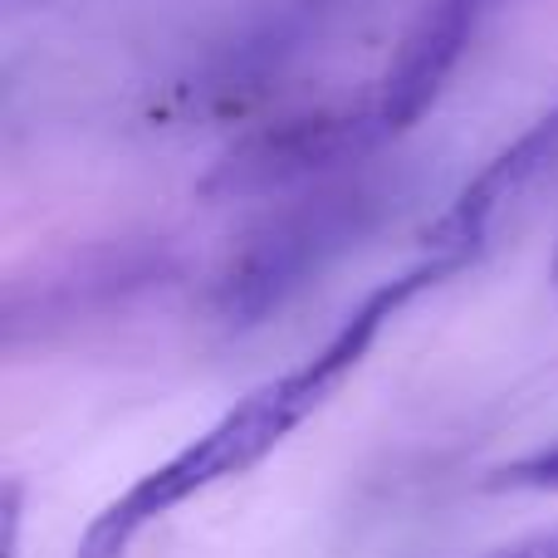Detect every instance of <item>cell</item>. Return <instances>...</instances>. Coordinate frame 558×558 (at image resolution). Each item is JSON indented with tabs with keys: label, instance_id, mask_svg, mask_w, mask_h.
I'll use <instances>...</instances> for the list:
<instances>
[{
	"label": "cell",
	"instance_id": "6da1fadb",
	"mask_svg": "<svg viewBox=\"0 0 558 558\" xmlns=\"http://www.w3.org/2000/svg\"><path fill=\"white\" fill-rule=\"evenodd\" d=\"M456 270H461V260H451V255H426V260L412 265L407 275L377 284L373 294L328 333V343L318 348V353H308L299 367L260 383L251 397H241L231 412L216 416L196 441H186L182 451L167 456L162 465L137 475L118 500H108L104 510L94 514V524L84 530L74 558H128V549H133L157 520H167L177 505L196 500V495L216 490V485H226V481L251 475L265 456H275L279 446L357 373V363L373 353L377 333L392 324L397 308L412 304L422 289H432L436 279H446Z\"/></svg>",
	"mask_w": 558,
	"mask_h": 558
},
{
	"label": "cell",
	"instance_id": "7a4b0ae2",
	"mask_svg": "<svg viewBox=\"0 0 558 558\" xmlns=\"http://www.w3.org/2000/svg\"><path fill=\"white\" fill-rule=\"evenodd\" d=\"M387 202H392L387 186L343 182L279 206L270 221H260L226 255V265L211 279V308L235 328L260 324L318 270H328L343 251H353L383 221Z\"/></svg>",
	"mask_w": 558,
	"mask_h": 558
},
{
	"label": "cell",
	"instance_id": "3957f363",
	"mask_svg": "<svg viewBox=\"0 0 558 558\" xmlns=\"http://www.w3.org/2000/svg\"><path fill=\"white\" fill-rule=\"evenodd\" d=\"M387 137L377 104L357 108H338V113H304V118H284L270 123L260 133L241 137L221 162L211 167V177L202 182L206 196H265L279 186L308 182L314 172L338 162H353L357 153Z\"/></svg>",
	"mask_w": 558,
	"mask_h": 558
},
{
	"label": "cell",
	"instance_id": "277c9868",
	"mask_svg": "<svg viewBox=\"0 0 558 558\" xmlns=\"http://www.w3.org/2000/svg\"><path fill=\"white\" fill-rule=\"evenodd\" d=\"M490 5L495 0H426L416 10V20L397 39L392 59H387L383 78L373 88V104L387 137L416 128L436 108V98L446 94L451 74L461 69L471 35L490 15Z\"/></svg>",
	"mask_w": 558,
	"mask_h": 558
},
{
	"label": "cell",
	"instance_id": "5b68a950",
	"mask_svg": "<svg viewBox=\"0 0 558 558\" xmlns=\"http://www.w3.org/2000/svg\"><path fill=\"white\" fill-rule=\"evenodd\" d=\"M558 167V104L539 113L510 147L490 157L471 182L456 192V202L426 226V255H451V260L471 265V255L485 245L495 216L510 202H520L530 186H539Z\"/></svg>",
	"mask_w": 558,
	"mask_h": 558
},
{
	"label": "cell",
	"instance_id": "8992f818",
	"mask_svg": "<svg viewBox=\"0 0 558 558\" xmlns=\"http://www.w3.org/2000/svg\"><path fill=\"white\" fill-rule=\"evenodd\" d=\"M485 490H534V495H558V441L534 446L530 456L500 465L485 481Z\"/></svg>",
	"mask_w": 558,
	"mask_h": 558
},
{
	"label": "cell",
	"instance_id": "52a82bcc",
	"mask_svg": "<svg viewBox=\"0 0 558 558\" xmlns=\"http://www.w3.org/2000/svg\"><path fill=\"white\" fill-rule=\"evenodd\" d=\"M485 558H558V524L524 534V539L505 544V549H495V554H485Z\"/></svg>",
	"mask_w": 558,
	"mask_h": 558
},
{
	"label": "cell",
	"instance_id": "ba28073f",
	"mask_svg": "<svg viewBox=\"0 0 558 558\" xmlns=\"http://www.w3.org/2000/svg\"><path fill=\"white\" fill-rule=\"evenodd\" d=\"M20 481H5V505H0V520H5V544H0V554L15 558L20 549Z\"/></svg>",
	"mask_w": 558,
	"mask_h": 558
},
{
	"label": "cell",
	"instance_id": "9c48e42d",
	"mask_svg": "<svg viewBox=\"0 0 558 558\" xmlns=\"http://www.w3.org/2000/svg\"><path fill=\"white\" fill-rule=\"evenodd\" d=\"M304 5H338V0H304Z\"/></svg>",
	"mask_w": 558,
	"mask_h": 558
},
{
	"label": "cell",
	"instance_id": "30bf717a",
	"mask_svg": "<svg viewBox=\"0 0 558 558\" xmlns=\"http://www.w3.org/2000/svg\"><path fill=\"white\" fill-rule=\"evenodd\" d=\"M554 279H558V255H554Z\"/></svg>",
	"mask_w": 558,
	"mask_h": 558
}]
</instances>
